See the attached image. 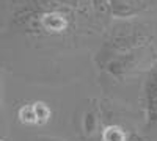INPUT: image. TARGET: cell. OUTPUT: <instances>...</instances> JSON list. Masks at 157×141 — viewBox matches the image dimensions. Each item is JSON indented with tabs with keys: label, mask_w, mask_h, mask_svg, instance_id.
<instances>
[{
	"label": "cell",
	"mask_w": 157,
	"mask_h": 141,
	"mask_svg": "<svg viewBox=\"0 0 157 141\" xmlns=\"http://www.w3.org/2000/svg\"><path fill=\"white\" fill-rule=\"evenodd\" d=\"M109 8L115 17H132L149 8V0H109Z\"/></svg>",
	"instance_id": "1"
},
{
	"label": "cell",
	"mask_w": 157,
	"mask_h": 141,
	"mask_svg": "<svg viewBox=\"0 0 157 141\" xmlns=\"http://www.w3.org/2000/svg\"><path fill=\"white\" fill-rule=\"evenodd\" d=\"M41 24L46 30L55 32V33L66 28V19L61 14H58V13H47V14H44L41 17Z\"/></svg>",
	"instance_id": "2"
},
{
	"label": "cell",
	"mask_w": 157,
	"mask_h": 141,
	"mask_svg": "<svg viewBox=\"0 0 157 141\" xmlns=\"http://www.w3.org/2000/svg\"><path fill=\"white\" fill-rule=\"evenodd\" d=\"M146 100H148V119L157 121V80L148 82L146 89Z\"/></svg>",
	"instance_id": "3"
},
{
	"label": "cell",
	"mask_w": 157,
	"mask_h": 141,
	"mask_svg": "<svg viewBox=\"0 0 157 141\" xmlns=\"http://www.w3.org/2000/svg\"><path fill=\"white\" fill-rule=\"evenodd\" d=\"M102 141H127V135L123 127L120 125H109L102 130Z\"/></svg>",
	"instance_id": "4"
},
{
	"label": "cell",
	"mask_w": 157,
	"mask_h": 141,
	"mask_svg": "<svg viewBox=\"0 0 157 141\" xmlns=\"http://www.w3.org/2000/svg\"><path fill=\"white\" fill-rule=\"evenodd\" d=\"M17 118H19V121H21L22 124H25V125H38L33 104H32V105H24V107H21L19 111H17Z\"/></svg>",
	"instance_id": "5"
},
{
	"label": "cell",
	"mask_w": 157,
	"mask_h": 141,
	"mask_svg": "<svg viewBox=\"0 0 157 141\" xmlns=\"http://www.w3.org/2000/svg\"><path fill=\"white\" fill-rule=\"evenodd\" d=\"M33 108H35L38 125H43V124H46L50 119V108L44 104V102H35Z\"/></svg>",
	"instance_id": "6"
}]
</instances>
